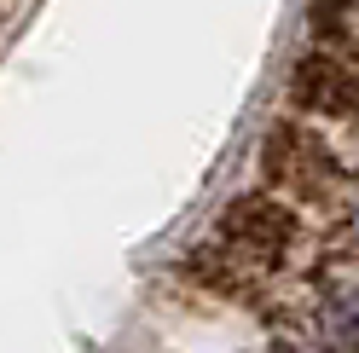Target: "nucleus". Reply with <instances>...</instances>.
I'll use <instances>...</instances> for the list:
<instances>
[{
	"label": "nucleus",
	"mask_w": 359,
	"mask_h": 353,
	"mask_svg": "<svg viewBox=\"0 0 359 353\" xmlns=\"http://www.w3.org/2000/svg\"><path fill=\"white\" fill-rule=\"evenodd\" d=\"M186 272L203 284V290H215V296H226V301H255V278H250V267L232 255V249H197V255H186Z\"/></svg>",
	"instance_id": "obj_5"
},
{
	"label": "nucleus",
	"mask_w": 359,
	"mask_h": 353,
	"mask_svg": "<svg viewBox=\"0 0 359 353\" xmlns=\"http://www.w3.org/2000/svg\"><path fill=\"white\" fill-rule=\"evenodd\" d=\"M261 186L290 197L302 214L307 209H336L348 197V162L336 157V145L302 116H278L261 134Z\"/></svg>",
	"instance_id": "obj_1"
},
{
	"label": "nucleus",
	"mask_w": 359,
	"mask_h": 353,
	"mask_svg": "<svg viewBox=\"0 0 359 353\" xmlns=\"http://www.w3.org/2000/svg\"><path fill=\"white\" fill-rule=\"evenodd\" d=\"M220 249H232L243 267H284L307 237V214L278 191H238L215 220Z\"/></svg>",
	"instance_id": "obj_2"
},
{
	"label": "nucleus",
	"mask_w": 359,
	"mask_h": 353,
	"mask_svg": "<svg viewBox=\"0 0 359 353\" xmlns=\"http://www.w3.org/2000/svg\"><path fill=\"white\" fill-rule=\"evenodd\" d=\"M307 35L359 70V0H307Z\"/></svg>",
	"instance_id": "obj_4"
},
{
	"label": "nucleus",
	"mask_w": 359,
	"mask_h": 353,
	"mask_svg": "<svg viewBox=\"0 0 359 353\" xmlns=\"http://www.w3.org/2000/svg\"><path fill=\"white\" fill-rule=\"evenodd\" d=\"M353 237H359V226H353Z\"/></svg>",
	"instance_id": "obj_6"
},
{
	"label": "nucleus",
	"mask_w": 359,
	"mask_h": 353,
	"mask_svg": "<svg viewBox=\"0 0 359 353\" xmlns=\"http://www.w3.org/2000/svg\"><path fill=\"white\" fill-rule=\"evenodd\" d=\"M284 99L302 122H330V127H353L359 122V70L348 58H336L325 47H307L284 76Z\"/></svg>",
	"instance_id": "obj_3"
}]
</instances>
